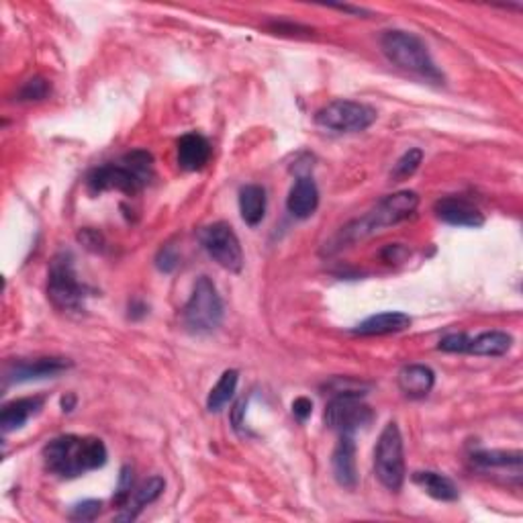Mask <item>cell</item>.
Instances as JSON below:
<instances>
[{
    "instance_id": "9c48e42d",
    "label": "cell",
    "mask_w": 523,
    "mask_h": 523,
    "mask_svg": "<svg viewBox=\"0 0 523 523\" xmlns=\"http://www.w3.org/2000/svg\"><path fill=\"white\" fill-rule=\"evenodd\" d=\"M372 409L362 400L358 390H337L326 409V425L342 433H356L372 422Z\"/></svg>"
},
{
    "instance_id": "3957f363",
    "label": "cell",
    "mask_w": 523,
    "mask_h": 523,
    "mask_svg": "<svg viewBox=\"0 0 523 523\" xmlns=\"http://www.w3.org/2000/svg\"><path fill=\"white\" fill-rule=\"evenodd\" d=\"M154 178V158L152 154L135 150L125 154L119 162H109L94 168L86 185L91 193H104V190H119L125 195H137L139 190L150 185Z\"/></svg>"
},
{
    "instance_id": "83f0119b",
    "label": "cell",
    "mask_w": 523,
    "mask_h": 523,
    "mask_svg": "<svg viewBox=\"0 0 523 523\" xmlns=\"http://www.w3.org/2000/svg\"><path fill=\"white\" fill-rule=\"evenodd\" d=\"M131 491H133V468L123 466L121 468L117 493H115V496H112V503H117V505H121V507H125L131 499V495H133Z\"/></svg>"
},
{
    "instance_id": "d6986e66",
    "label": "cell",
    "mask_w": 523,
    "mask_h": 523,
    "mask_svg": "<svg viewBox=\"0 0 523 523\" xmlns=\"http://www.w3.org/2000/svg\"><path fill=\"white\" fill-rule=\"evenodd\" d=\"M165 489V481L162 476H152L144 481L142 485L133 489V495H131L129 503L125 507H121L123 511L115 516V521H133L137 519L139 511H142L145 505H152L154 501L160 499V495Z\"/></svg>"
},
{
    "instance_id": "4dcf8cb0",
    "label": "cell",
    "mask_w": 523,
    "mask_h": 523,
    "mask_svg": "<svg viewBox=\"0 0 523 523\" xmlns=\"http://www.w3.org/2000/svg\"><path fill=\"white\" fill-rule=\"evenodd\" d=\"M155 264H158L160 270H164V272H172L174 268H176L178 264V256H176V251H174L172 246H165L160 250V254L158 258H155Z\"/></svg>"
},
{
    "instance_id": "836d02e7",
    "label": "cell",
    "mask_w": 523,
    "mask_h": 523,
    "mask_svg": "<svg viewBox=\"0 0 523 523\" xmlns=\"http://www.w3.org/2000/svg\"><path fill=\"white\" fill-rule=\"evenodd\" d=\"M243 407H246V399H241V400H238V405H235V407H233V413H231V422H233V427H235V430H240V427H241V423H243V422H241V417H243V411H246V409H243Z\"/></svg>"
},
{
    "instance_id": "8992f818",
    "label": "cell",
    "mask_w": 523,
    "mask_h": 523,
    "mask_svg": "<svg viewBox=\"0 0 523 523\" xmlns=\"http://www.w3.org/2000/svg\"><path fill=\"white\" fill-rule=\"evenodd\" d=\"M223 315V301L215 283L208 276H198L190 299L182 309V319H185L187 329L197 336L211 334L221 326Z\"/></svg>"
},
{
    "instance_id": "2e32d148",
    "label": "cell",
    "mask_w": 523,
    "mask_h": 523,
    "mask_svg": "<svg viewBox=\"0 0 523 523\" xmlns=\"http://www.w3.org/2000/svg\"><path fill=\"white\" fill-rule=\"evenodd\" d=\"M397 385L409 399H423L432 392L435 385V374L425 364H409L400 368L397 377Z\"/></svg>"
},
{
    "instance_id": "d4e9b609",
    "label": "cell",
    "mask_w": 523,
    "mask_h": 523,
    "mask_svg": "<svg viewBox=\"0 0 523 523\" xmlns=\"http://www.w3.org/2000/svg\"><path fill=\"white\" fill-rule=\"evenodd\" d=\"M423 162V152L420 147H411V150H407L400 158L397 160V164L392 165V172H390V178L395 182H403L405 178L413 176L420 168V164Z\"/></svg>"
},
{
    "instance_id": "ba28073f",
    "label": "cell",
    "mask_w": 523,
    "mask_h": 523,
    "mask_svg": "<svg viewBox=\"0 0 523 523\" xmlns=\"http://www.w3.org/2000/svg\"><path fill=\"white\" fill-rule=\"evenodd\" d=\"M377 121V111L364 102L337 99L315 115V123L334 133H360Z\"/></svg>"
},
{
    "instance_id": "ffe728a7",
    "label": "cell",
    "mask_w": 523,
    "mask_h": 523,
    "mask_svg": "<svg viewBox=\"0 0 523 523\" xmlns=\"http://www.w3.org/2000/svg\"><path fill=\"white\" fill-rule=\"evenodd\" d=\"M413 483L435 501L452 503L460 496L454 481L448 478L446 475L433 473V470H420V473H413Z\"/></svg>"
},
{
    "instance_id": "f546056e",
    "label": "cell",
    "mask_w": 523,
    "mask_h": 523,
    "mask_svg": "<svg viewBox=\"0 0 523 523\" xmlns=\"http://www.w3.org/2000/svg\"><path fill=\"white\" fill-rule=\"evenodd\" d=\"M78 240H80L86 248L92 251H102L104 248V238L102 233H99L97 229H82L78 233Z\"/></svg>"
},
{
    "instance_id": "7402d4cb",
    "label": "cell",
    "mask_w": 523,
    "mask_h": 523,
    "mask_svg": "<svg viewBox=\"0 0 523 523\" xmlns=\"http://www.w3.org/2000/svg\"><path fill=\"white\" fill-rule=\"evenodd\" d=\"M266 190L258 185H246L240 190V213L250 228H256L266 217Z\"/></svg>"
},
{
    "instance_id": "484cf974",
    "label": "cell",
    "mask_w": 523,
    "mask_h": 523,
    "mask_svg": "<svg viewBox=\"0 0 523 523\" xmlns=\"http://www.w3.org/2000/svg\"><path fill=\"white\" fill-rule=\"evenodd\" d=\"M49 91H51V86L46 78L35 76V78H29L27 82L21 84L19 92H16V101L19 102H37V101L46 99Z\"/></svg>"
},
{
    "instance_id": "ac0fdd59",
    "label": "cell",
    "mask_w": 523,
    "mask_h": 523,
    "mask_svg": "<svg viewBox=\"0 0 523 523\" xmlns=\"http://www.w3.org/2000/svg\"><path fill=\"white\" fill-rule=\"evenodd\" d=\"M411 327V317L405 315L400 311H385L377 313L368 319H364L362 324L354 329L356 336H390V334H400Z\"/></svg>"
},
{
    "instance_id": "cb8c5ba5",
    "label": "cell",
    "mask_w": 523,
    "mask_h": 523,
    "mask_svg": "<svg viewBox=\"0 0 523 523\" xmlns=\"http://www.w3.org/2000/svg\"><path fill=\"white\" fill-rule=\"evenodd\" d=\"M473 464L483 470H493V468L521 470V452H505V450L476 452V454H473Z\"/></svg>"
},
{
    "instance_id": "277c9868",
    "label": "cell",
    "mask_w": 523,
    "mask_h": 523,
    "mask_svg": "<svg viewBox=\"0 0 523 523\" xmlns=\"http://www.w3.org/2000/svg\"><path fill=\"white\" fill-rule=\"evenodd\" d=\"M380 49L389 62L407 69V72L420 74L430 78V80H442V72L432 59L430 49L417 35L390 29L380 37Z\"/></svg>"
},
{
    "instance_id": "52a82bcc",
    "label": "cell",
    "mask_w": 523,
    "mask_h": 523,
    "mask_svg": "<svg viewBox=\"0 0 523 523\" xmlns=\"http://www.w3.org/2000/svg\"><path fill=\"white\" fill-rule=\"evenodd\" d=\"M374 475L385 489L397 493L405 483V446L399 425L390 422L374 448Z\"/></svg>"
},
{
    "instance_id": "f1b7e54d",
    "label": "cell",
    "mask_w": 523,
    "mask_h": 523,
    "mask_svg": "<svg viewBox=\"0 0 523 523\" xmlns=\"http://www.w3.org/2000/svg\"><path fill=\"white\" fill-rule=\"evenodd\" d=\"M468 342H470V336L466 334H448L446 337H442V342L438 344V350L448 352V354H466Z\"/></svg>"
},
{
    "instance_id": "e575fe53",
    "label": "cell",
    "mask_w": 523,
    "mask_h": 523,
    "mask_svg": "<svg viewBox=\"0 0 523 523\" xmlns=\"http://www.w3.org/2000/svg\"><path fill=\"white\" fill-rule=\"evenodd\" d=\"M334 8H337V11H346V13H352V15H368V11H364V8H358V6H347V5H334Z\"/></svg>"
},
{
    "instance_id": "44dd1931",
    "label": "cell",
    "mask_w": 523,
    "mask_h": 523,
    "mask_svg": "<svg viewBox=\"0 0 523 523\" xmlns=\"http://www.w3.org/2000/svg\"><path fill=\"white\" fill-rule=\"evenodd\" d=\"M513 346V336L507 334V331L501 329H493V331H483L476 337H470L468 342V352L466 354H475V356H491V358H496V356H505Z\"/></svg>"
},
{
    "instance_id": "4fadbf2b",
    "label": "cell",
    "mask_w": 523,
    "mask_h": 523,
    "mask_svg": "<svg viewBox=\"0 0 523 523\" xmlns=\"http://www.w3.org/2000/svg\"><path fill=\"white\" fill-rule=\"evenodd\" d=\"M331 470L339 486L354 491L358 486V470H356V442L352 433H342L331 456Z\"/></svg>"
},
{
    "instance_id": "5b68a950",
    "label": "cell",
    "mask_w": 523,
    "mask_h": 523,
    "mask_svg": "<svg viewBox=\"0 0 523 523\" xmlns=\"http://www.w3.org/2000/svg\"><path fill=\"white\" fill-rule=\"evenodd\" d=\"M89 294L86 284L78 278L72 251H59L51 260L48 272V299L51 304L64 313H80Z\"/></svg>"
},
{
    "instance_id": "e0dca14e",
    "label": "cell",
    "mask_w": 523,
    "mask_h": 523,
    "mask_svg": "<svg viewBox=\"0 0 523 523\" xmlns=\"http://www.w3.org/2000/svg\"><path fill=\"white\" fill-rule=\"evenodd\" d=\"M43 397H23L15 399L11 403H6L0 411V425H3L5 433H11L21 430L33 415H37L43 409Z\"/></svg>"
},
{
    "instance_id": "1f68e13d",
    "label": "cell",
    "mask_w": 523,
    "mask_h": 523,
    "mask_svg": "<svg viewBox=\"0 0 523 523\" xmlns=\"http://www.w3.org/2000/svg\"><path fill=\"white\" fill-rule=\"evenodd\" d=\"M313 413V403H311V399L307 397H299V399H294L293 400V415L299 420L301 423H304L311 417Z\"/></svg>"
},
{
    "instance_id": "d590c367",
    "label": "cell",
    "mask_w": 523,
    "mask_h": 523,
    "mask_svg": "<svg viewBox=\"0 0 523 523\" xmlns=\"http://www.w3.org/2000/svg\"><path fill=\"white\" fill-rule=\"evenodd\" d=\"M74 405H76V397H74V395H68V397H64V399H62V407H64V411H66V413L72 411Z\"/></svg>"
},
{
    "instance_id": "4316f807",
    "label": "cell",
    "mask_w": 523,
    "mask_h": 523,
    "mask_svg": "<svg viewBox=\"0 0 523 523\" xmlns=\"http://www.w3.org/2000/svg\"><path fill=\"white\" fill-rule=\"evenodd\" d=\"M102 511V501L97 499H86L72 505L69 509V519L72 521H92L101 516Z\"/></svg>"
},
{
    "instance_id": "6da1fadb",
    "label": "cell",
    "mask_w": 523,
    "mask_h": 523,
    "mask_svg": "<svg viewBox=\"0 0 523 523\" xmlns=\"http://www.w3.org/2000/svg\"><path fill=\"white\" fill-rule=\"evenodd\" d=\"M107 446L92 435H59L43 448V462L51 475L76 478L107 464Z\"/></svg>"
},
{
    "instance_id": "9a60e30c",
    "label": "cell",
    "mask_w": 523,
    "mask_h": 523,
    "mask_svg": "<svg viewBox=\"0 0 523 523\" xmlns=\"http://www.w3.org/2000/svg\"><path fill=\"white\" fill-rule=\"evenodd\" d=\"M211 144L200 133H187L178 139V165L187 172H198L211 160Z\"/></svg>"
},
{
    "instance_id": "d6a6232c",
    "label": "cell",
    "mask_w": 523,
    "mask_h": 523,
    "mask_svg": "<svg viewBox=\"0 0 523 523\" xmlns=\"http://www.w3.org/2000/svg\"><path fill=\"white\" fill-rule=\"evenodd\" d=\"M382 260L385 262H400V258H405L407 256V250L403 246H399V243H392V246H387L385 250H382Z\"/></svg>"
},
{
    "instance_id": "5bb4252c",
    "label": "cell",
    "mask_w": 523,
    "mask_h": 523,
    "mask_svg": "<svg viewBox=\"0 0 523 523\" xmlns=\"http://www.w3.org/2000/svg\"><path fill=\"white\" fill-rule=\"evenodd\" d=\"M319 207V188L311 176H299L286 198V208L296 219H309Z\"/></svg>"
},
{
    "instance_id": "7a4b0ae2",
    "label": "cell",
    "mask_w": 523,
    "mask_h": 523,
    "mask_svg": "<svg viewBox=\"0 0 523 523\" xmlns=\"http://www.w3.org/2000/svg\"><path fill=\"white\" fill-rule=\"evenodd\" d=\"M417 207H420V197L413 190H399L395 195H389L380 200V203L368 211L366 215L347 223L346 228L339 229L334 240L329 241V250H342L352 246L356 241H362L370 238L374 233L385 231L392 225H399L407 221L409 217H413Z\"/></svg>"
},
{
    "instance_id": "8fae6325",
    "label": "cell",
    "mask_w": 523,
    "mask_h": 523,
    "mask_svg": "<svg viewBox=\"0 0 523 523\" xmlns=\"http://www.w3.org/2000/svg\"><path fill=\"white\" fill-rule=\"evenodd\" d=\"M433 213L440 221L454 225V228H481L485 215L475 203L462 197H443L433 205Z\"/></svg>"
},
{
    "instance_id": "603a6c76",
    "label": "cell",
    "mask_w": 523,
    "mask_h": 523,
    "mask_svg": "<svg viewBox=\"0 0 523 523\" xmlns=\"http://www.w3.org/2000/svg\"><path fill=\"white\" fill-rule=\"evenodd\" d=\"M238 382H240L238 370H225L221 374V379L217 380V385L211 389V392H208V397H207L208 411L219 413L221 409L233 399L235 390H238Z\"/></svg>"
},
{
    "instance_id": "7c38bea8",
    "label": "cell",
    "mask_w": 523,
    "mask_h": 523,
    "mask_svg": "<svg viewBox=\"0 0 523 523\" xmlns=\"http://www.w3.org/2000/svg\"><path fill=\"white\" fill-rule=\"evenodd\" d=\"M72 368V362L66 358H35V360H19L6 370V380L13 385L31 380H46L54 379L58 374Z\"/></svg>"
},
{
    "instance_id": "30bf717a",
    "label": "cell",
    "mask_w": 523,
    "mask_h": 523,
    "mask_svg": "<svg viewBox=\"0 0 523 523\" xmlns=\"http://www.w3.org/2000/svg\"><path fill=\"white\" fill-rule=\"evenodd\" d=\"M200 246L211 256L221 268L229 270L233 274H240L243 268V250L238 233L233 231L229 223L217 221L207 225L198 231Z\"/></svg>"
}]
</instances>
